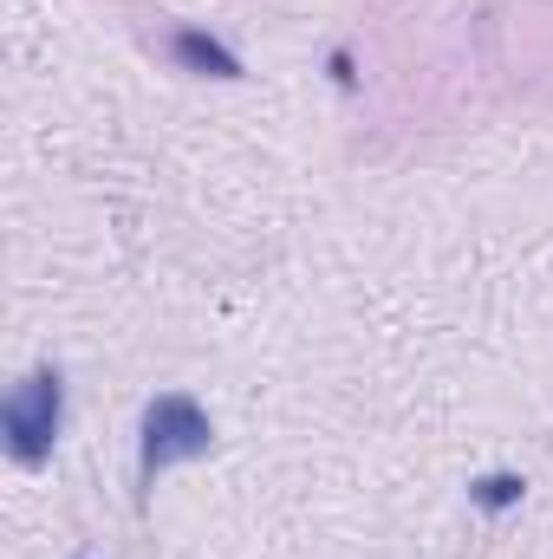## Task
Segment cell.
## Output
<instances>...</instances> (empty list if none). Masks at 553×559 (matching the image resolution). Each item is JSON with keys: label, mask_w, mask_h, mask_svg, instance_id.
<instances>
[{"label": "cell", "mask_w": 553, "mask_h": 559, "mask_svg": "<svg viewBox=\"0 0 553 559\" xmlns=\"http://www.w3.org/2000/svg\"><path fill=\"white\" fill-rule=\"evenodd\" d=\"M326 79H332L339 98H358V92H365V72H358V46H352V39H332V46H326Z\"/></svg>", "instance_id": "5"}, {"label": "cell", "mask_w": 553, "mask_h": 559, "mask_svg": "<svg viewBox=\"0 0 553 559\" xmlns=\"http://www.w3.org/2000/svg\"><path fill=\"white\" fill-rule=\"evenodd\" d=\"M59 436H66V371L59 365H33L0 404V449H7L13 468L33 475V468L52 462Z\"/></svg>", "instance_id": "2"}, {"label": "cell", "mask_w": 553, "mask_h": 559, "mask_svg": "<svg viewBox=\"0 0 553 559\" xmlns=\"http://www.w3.org/2000/svg\"><path fill=\"white\" fill-rule=\"evenodd\" d=\"M528 501V475L521 468H482V475H469V508L482 514V521H502V514H515Z\"/></svg>", "instance_id": "4"}, {"label": "cell", "mask_w": 553, "mask_h": 559, "mask_svg": "<svg viewBox=\"0 0 553 559\" xmlns=\"http://www.w3.org/2000/svg\"><path fill=\"white\" fill-rule=\"evenodd\" d=\"M169 66L189 72V79H215V85H242V79H248V59H242L222 33H209V26H196V20L169 26Z\"/></svg>", "instance_id": "3"}, {"label": "cell", "mask_w": 553, "mask_h": 559, "mask_svg": "<svg viewBox=\"0 0 553 559\" xmlns=\"http://www.w3.org/2000/svg\"><path fill=\"white\" fill-rule=\"evenodd\" d=\"M209 449H215V417H209V404L189 397V391H156L138 417V501H150V488H156L169 468L202 462Z\"/></svg>", "instance_id": "1"}]
</instances>
